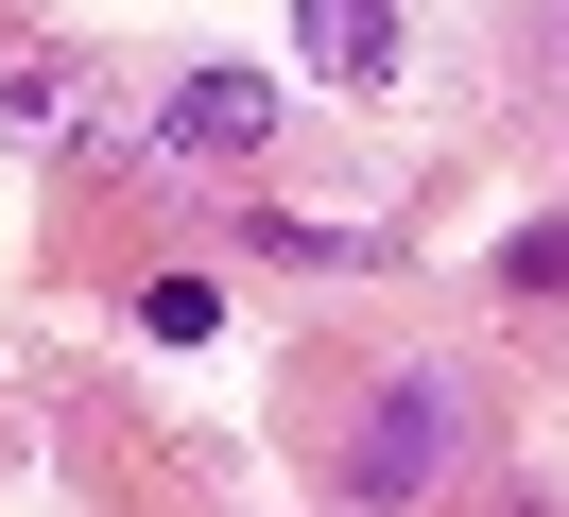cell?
I'll use <instances>...</instances> for the list:
<instances>
[{"label": "cell", "instance_id": "6da1fadb", "mask_svg": "<svg viewBox=\"0 0 569 517\" xmlns=\"http://www.w3.org/2000/svg\"><path fill=\"white\" fill-rule=\"evenodd\" d=\"M449 466H466V397H449V379H380V414H362L346 483H362V500H431Z\"/></svg>", "mask_w": 569, "mask_h": 517}, {"label": "cell", "instance_id": "7a4b0ae2", "mask_svg": "<svg viewBox=\"0 0 569 517\" xmlns=\"http://www.w3.org/2000/svg\"><path fill=\"white\" fill-rule=\"evenodd\" d=\"M293 52H311L328 87H362V103H380L397 69H415V34H397V0H293Z\"/></svg>", "mask_w": 569, "mask_h": 517}, {"label": "cell", "instance_id": "3957f363", "mask_svg": "<svg viewBox=\"0 0 569 517\" xmlns=\"http://www.w3.org/2000/svg\"><path fill=\"white\" fill-rule=\"evenodd\" d=\"M156 138H173V156H259V138H277V69H190Z\"/></svg>", "mask_w": 569, "mask_h": 517}, {"label": "cell", "instance_id": "277c9868", "mask_svg": "<svg viewBox=\"0 0 569 517\" xmlns=\"http://www.w3.org/2000/svg\"><path fill=\"white\" fill-rule=\"evenodd\" d=\"M139 328H156V345H208V328H224V294H208V276H156Z\"/></svg>", "mask_w": 569, "mask_h": 517}, {"label": "cell", "instance_id": "5b68a950", "mask_svg": "<svg viewBox=\"0 0 569 517\" xmlns=\"http://www.w3.org/2000/svg\"><path fill=\"white\" fill-rule=\"evenodd\" d=\"M500 276H518V294H569V225H518V241H500Z\"/></svg>", "mask_w": 569, "mask_h": 517}]
</instances>
